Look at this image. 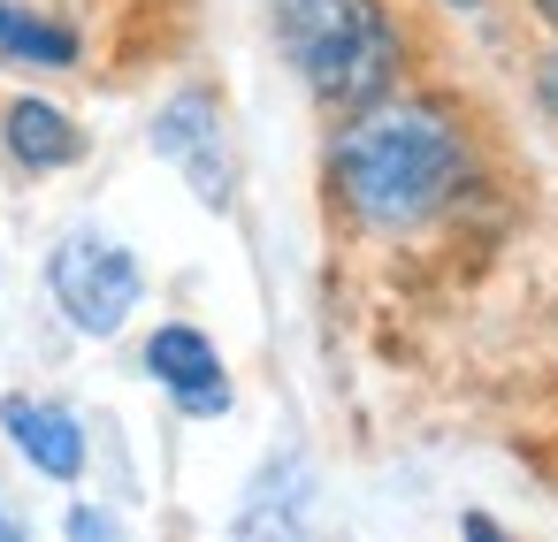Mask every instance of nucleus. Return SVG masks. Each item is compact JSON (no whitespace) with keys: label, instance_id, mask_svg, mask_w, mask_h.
<instances>
[{"label":"nucleus","instance_id":"obj_1","mask_svg":"<svg viewBox=\"0 0 558 542\" xmlns=\"http://www.w3.org/2000/svg\"><path fill=\"white\" fill-rule=\"evenodd\" d=\"M459 176H466V161L436 108H375L337 138V184H344L352 214L375 230L428 222L459 192Z\"/></svg>","mask_w":558,"mask_h":542},{"label":"nucleus","instance_id":"obj_2","mask_svg":"<svg viewBox=\"0 0 558 542\" xmlns=\"http://www.w3.org/2000/svg\"><path fill=\"white\" fill-rule=\"evenodd\" d=\"M276 32L322 100L360 108L390 77V24L375 16V0H276Z\"/></svg>","mask_w":558,"mask_h":542},{"label":"nucleus","instance_id":"obj_3","mask_svg":"<svg viewBox=\"0 0 558 542\" xmlns=\"http://www.w3.org/2000/svg\"><path fill=\"white\" fill-rule=\"evenodd\" d=\"M47 283H54V306H62L85 336H116V329L131 321V306H138V260H131L116 237H93V230L54 252Z\"/></svg>","mask_w":558,"mask_h":542},{"label":"nucleus","instance_id":"obj_4","mask_svg":"<svg viewBox=\"0 0 558 542\" xmlns=\"http://www.w3.org/2000/svg\"><path fill=\"white\" fill-rule=\"evenodd\" d=\"M154 153L169 169H184V184L207 207H230V146H222V123H215V100L207 93L169 100V115L154 123Z\"/></svg>","mask_w":558,"mask_h":542},{"label":"nucleus","instance_id":"obj_5","mask_svg":"<svg viewBox=\"0 0 558 542\" xmlns=\"http://www.w3.org/2000/svg\"><path fill=\"white\" fill-rule=\"evenodd\" d=\"M146 374L154 382H169V397L184 405V412H222L230 405V382H222V359H215V344L199 336V329H161L154 344H146Z\"/></svg>","mask_w":558,"mask_h":542},{"label":"nucleus","instance_id":"obj_6","mask_svg":"<svg viewBox=\"0 0 558 542\" xmlns=\"http://www.w3.org/2000/svg\"><path fill=\"white\" fill-rule=\"evenodd\" d=\"M0 420H9V435L24 443V458L54 481H77L85 473V428L62 412V405H32V397H9L0 405Z\"/></svg>","mask_w":558,"mask_h":542},{"label":"nucleus","instance_id":"obj_7","mask_svg":"<svg viewBox=\"0 0 558 542\" xmlns=\"http://www.w3.org/2000/svg\"><path fill=\"white\" fill-rule=\"evenodd\" d=\"M9 153H16L24 169H62V161L85 153V138H77V123H70L62 108L16 100V108H9Z\"/></svg>","mask_w":558,"mask_h":542},{"label":"nucleus","instance_id":"obj_8","mask_svg":"<svg viewBox=\"0 0 558 542\" xmlns=\"http://www.w3.org/2000/svg\"><path fill=\"white\" fill-rule=\"evenodd\" d=\"M0 54L9 62H39V70H70L77 62V32L24 9V0H0Z\"/></svg>","mask_w":558,"mask_h":542},{"label":"nucleus","instance_id":"obj_9","mask_svg":"<svg viewBox=\"0 0 558 542\" xmlns=\"http://www.w3.org/2000/svg\"><path fill=\"white\" fill-rule=\"evenodd\" d=\"M299 496H306V466L283 451L268 473H260V489H253V504L238 512V527L245 534H260V527H299Z\"/></svg>","mask_w":558,"mask_h":542},{"label":"nucleus","instance_id":"obj_10","mask_svg":"<svg viewBox=\"0 0 558 542\" xmlns=\"http://www.w3.org/2000/svg\"><path fill=\"white\" fill-rule=\"evenodd\" d=\"M108 527H116L108 512H70V534H108Z\"/></svg>","mask_w":558,"mask_h":542},{"label":"nucleus","instance_id":"obj_11","mask_svg":"<svg viewBox=\"0 0 558 542\" xmlns=\"http://www.w3.org/2000/svg\"><path fill=\"white\" fill-rule=\"evenodd\" d=\"M543 93H550V100H558V54H550V70H543Z\"/></svg>","mask_w":558,"mask_h":542},{"label":"nucleus","instance_id":"obj_12","mask_svg":"<svg viewBox=\"0 0 558 542\" xmlns=\"http://www.w3.org/2000/svg\"><path fill=\"white\" fill-rule=\"evenodd\" d=\"M0 542H16V519H9V512H0Z\"/></svg>","mask_w":558,"mask_h":542},{"label":"nucleus","instance_id":"obj_13","mask_svg":"<svg viewBox=\"0 0 558 542\" xmlns=\"http://www.w3.org/2000/svg\"><path fill=\"white\" fill-rule=\"evenodd\" d=\"M535 9H543V16H550V24H558V0H535Z\"/></svg>","mask_w":558,"mask_h":542},{"label":"nucleus","instance_id":"obj_14","mask_svg":"<svg viewBox=\"0 0 558 542\" xmlns=\"http://www.w3.org/2000/svg\"><path fill=\"white\" fill-rule=\"evenodd\" d=\"M451 9H482V0H451Z\"/></svg>","mask_w":558,"mask_h":542}]
</instances>
